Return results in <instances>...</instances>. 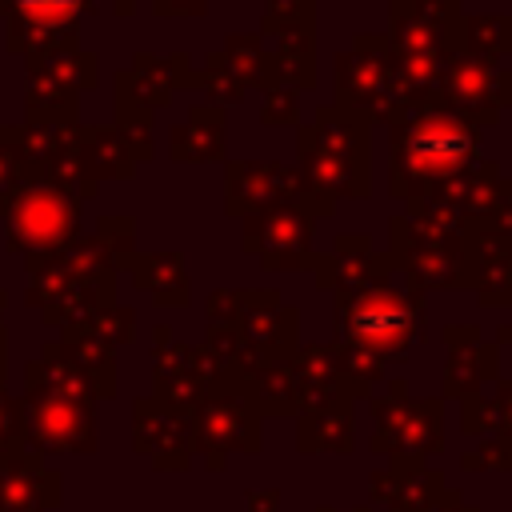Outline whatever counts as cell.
Segmentation results:
<instances>
[{
    "label": "cell",
    "mask_w": 512,
    "mask_h": 512,
    "mask_svg": "<svg viewBox=\"0 0 512 512\" xmlns=\"http://www.w3.org/2000/svg\"><path fill=\"white\" fill-rule=\"evenodd\" d=\"M300 148V176H304V212L324 220L336 212V200L372 196V120L340 108L320 104L312 124L296 136Z\"/></svg>",
    "instance_id": "1"
},
{
    "label": "cell",
    "mask_w": 512,
    "mask_h": 512,
    "mask_svg": "<svg viewBox=\"0 0 512 512\" xmlns=\"http://www.w3.org/2000/svg\"><path fill=\"white\" fill-rule=\"evenodd\" d=\"M480 164V128L444 104L412 108L392 124L388 140V192L404 204L428 188L456 180Z\"/></svg>",
    "instance_id": "2"
},
{
    "label": "cell",
    "mask_w": 512,
    "mask_h": 512,
    "mask_svg": "<svg viewBox=\"0 0 512 512\" xmlns=\"http://www.w3.org/2000/svg\"><path fill=\"white\" fill-rule=\"evenodd\" d=\"M388 48L396 56L404 96L412 108L440 104V72L452 52L464 48V12L456 0H392Z\"/></svg>",
    "instance_id": "3"
},
{
    "label": "cell",
    "mask_w": 512,
    "mask_h": 512,
    "mask_svg": "<svg viewBox=\"0 0 512 512\" xmlns=\"http://www.w3.org/2000/svg\"><path fill=\"white\" fill-rule=\"evenodd\" d=\"M332 320H336V344L372 352L392 368L404 364L412 356V344L424 336V296L412 292L408 284L396 288L392 276H384L364 288L336 292Z\"/></svg>",
    "instance_id": "4"
},
{
    "label": "cell",
    "mask_w": 512,
    "mask_h": 512,
    "mask_svg": "<svg viewBox=\"0 0 512 512\" xmlns=\"http://www.w3.org/2000/svg\"><path fill=\"white\" fill-rule=\"evenodd\" d=\"M0 220H4V244L12 252H20L24 260L52 256L64 252L72 240H80L84 200L68 196L44 176H24Z\"/></svg>",
    "instance_id": "5"
},
{
    "label": "cell",
    "mask_w": 512,
    "mask_h": 512,
    "mask_svg": "<svg viewBox=\"0 0 512 512\" xmlns=\"http://www.w3.org/2000/svg\"><path fill=\"white\" fill-rule=\"evenodd\" d=\"M20 416H24V448L36 456H72V452H96V400L64 392L44 384L24 364V392H20Z\"/></svg>",
    "instance_id": "6"
},
{
    "label": "cell",
    "mask_w": 512,
    "mask_h": 512,
    "mask_svg": "<svg viewBox=\"0 0 512 512\" xmlns=\"http://www.w3.org/2000/svg\"><path fill=\"white\" fill-rule=\"evenodd\" d=\"M388 256L420 296L468 288V240L456 228H436L400 212L388 220Z\"/></svg>",
    "instance_id": "7"
},
{
    "label": "cell",
    "mask_w": 512,
    "mask_h": 512,
    "mask_svg": "<svg viewBox=\"0 0 512 512\" xmlns=\"http://www.w3.org/2000/svg\"><path fill=\"white\" fill-rule=\"evenodd\" d=\"M336 104L388 128L412 112L388 36H356L352 48L336 56Z\"/></svg>",
    "instance_id": "8"
},
{
    "label": "cell",
    "mask_w": 512,
    "mask_h": 512,
    "mask_svg": "<svg viewBox=\"0 0 512 512\" xmlns=\"http://www.w3.org/2000/svg\"><path fill=\"white\" fill-rule=\"evenodd\" d=\"M192 428H196L192 452H196L212 472L228 468V456H232V452L256 456V452L264 448L260 412L252 408L244 384H216V388L192 408Z\"/></svg>",
    "instance_id": "9"
},
{
    "label": "cell",
    "mask_w": 512,
    "mask_h": 512,
    "mask_svg": "<svg viewBox=\"0 0 512 512\" xmlns=\"http://www.w3.org/2000/svg\"><path fill=\"white\" fill-rule=\"evenodd\" d=\"M376 436L372 452L388 460H432L444 452V396H368Z\"/></svg>",
    "instance_id": "10"
},
{
    "label": "cell",
    "mask_w": 512,
    "mask_h": 512,
    "mask_svg": "<svg viewBox=\"0 0 512 512\" xmlns=\"http://www.w3.org/2000/svg\"><path fill=\"white\" fill-rule=\"evenodd\" d=\"M96 0H0L4 44L28 64L76 48L80 16H92Z\"/></svg>",
    "instance_id": "11"
},
{
    "label": "cell",
    "mask_w": 512,
    "mask_h": 512,
    "mask_svg": "<svg viewBox=\"0 0 512 512\" xmlns=\"http://www.w3.org/2000/svg\"><path fill=\"white\" fill-rule=\"evenodd\" d=\"M436 100L456 116L472 120L476 128L496 124L504 108H512V68L496 60H480L472 52H452L440 72Z\"/></svg>",
    "instance_id": "12"
},
{
    "label": "cell",
    "mask_w": 512,
    "mask_h": 512,
    "mask_svg": "<svg viewBox=\"0 0 512 512\" xmlns=\"http://www.w3.org/2000/svg\"><path fill=\"white\" fill-rule=\"evenodd\" d=\"M240 316L236 328L244 336V356H240V384L268 360H284L300 348V312L280 300V292H240Z\"/></svg>",
    "instance_id": "13"
},
{
    "label": "cell",
    "mask_w": 512,
    "mask_h": 512,
    "mask_svg": "<svg viewBox=\"0 0 512 512\" xmlns=\"http://www.w3.org/2000/svg\"><path fill=\"white\" fill-rule=\"evenodd\" d=\"M216 384L224 380L200 344L176 340L168 324L152 328V396L156 400L192 412Z\"/></svg>",
    "instance_id": "14"
},
{
    "label": "cell",
    "mask_w": 512,
    "mask_h": 512,
    "mask_svg": "<svg viewBox=\"0 0 512 512\" xmlns=\"http://www.w3.org/2000/svg\"><path fill=\"white\" fill-rule=\"evenodd\" d=\"M272 208H304L300 168L272 160H232L224 172V212L248 220Z\"/></svg>",
    "instance_id": "15"
},
{
    "label": "cell",
    "mask_w": 512,
    "mask_h": 512,
    "mask_svg": "<svg viewBox=\"0 0 512 512\" xmlns=\"http://www.w3.org/2000/svg\"><path fill=\"white\" fill-rule=\"evenodd\" d=\"M196 428L192 412L172 408L156 396H136L132 400V448L156 468V472H184L192 468Z\"/></svg>",
    "instance_id": "16"
},
{
    "label": "cell",
    "mask_w": 512,
    "mask_h": 512,
    "mask_svg": "<svg viewBox=\"0 0 512 512\" xmlns=\"http://www.w3.org/2000/svg\"><path fill=\"white\" fill-rule=\"evenodd\" d=\"M312 232H316V220L304 208H272L244 220L240 244L248 256L260 260V268L296 272V268H308L312 260Z\"/></svg>",
    "instance_id": "17"
},
{
    "label": "cell",
    "mask_w": 512,
    "mask_h": 512,
    "mask_svg": "<svg viewBox=\"0 0 512 512\" xmlns=\"http://www.w3.org/2000/svg\"><path fill=\"white\" fill-rule=\"evenodd\" d=\"M96 272H120L112 252L96 240V236H80L72 240L64 252L52 256H32L28 260V288H24V304L28 308H44L52 296H60L68 284L88 280Z\"/></svg>",
    "instance_id": "18"
},
{
    "label": "cell",
    "mask_w": 512,
    "mask_h": 512,
    "mask_svg": "<svg viewBox=\"0 0 512 512\" xmlns=\"http://www.w3.org/2000/svg\"><path fill=\"white\" fill-rule=\"evenodd\" d=\"M308 272H312L316 288L348 292V288H364L372 280L392 276L396 264L388 252H376L368 236H336V244L328 252H312Z\"/></svg>",
    "instance_id": "19"
},
{
    "label": "cell",
    "mask_w": 512,
    "mask_h": 512,
    "mask_svg": "<svg viewBox=\"0 0 512 512\" xmlns=\"http://www.w3.org/2000/svg\"><path fill=\"white\" fill-rule=\"evenodd\" d=\"M64 504V476L36 452L0 456V512H56Z\"/></svg>",
    "instance_id": "20"
},
{
    "label": "cell",
    "mask_w": 512,
    "mask_h": 512,
    "mask_svg": "<svg viewBox=\"0 0 512 512\" xmlns=\"http://www.w3.org/2000/svg\"><path fill=\"white\" fill-rule=\"evenodd\" d=\"M68 160H72L76 176L96 188H100V180H132V172H136V156L116 124H72Z\"/></svg>",
    "instance_id": "21"
},
{
    "label": "cell",
    "mask_w": 512,
    "mask_h": 512,
    "mask_svg": "<svg viewBox=\"0 0 512 512\" xmlns=\"http://www.w3.org/2000/svg\"><path fill=\"white\" fill-rule=\"evenodd\" d=\"M444 488V472L428 460H388L368 476V500L388 504V512H428Z\"/></svg>",
    "instance_id": "22"
},
{
    "label": "cell",
    "mask_w": 512,
    "mask_h": 512,
    "mask_svg": "<svg viewBox=\"0 0 512 512\" xmlns=\"http://www.w3.org/2000/svg\"><path fill=\"white\" fill-rule=\"evenodd\" d=\"M468 240V288L480 308H512V244L492 228H464Z\"/></svg>",
    "instance_id": "23"
},
{
    "label": "cell",
    "mask_w": 512,
    "mask_h": 512,
    "mask_svg": "<svg viewBox=\"0 0 512 512\" xmlns=\"http://www.w3.org/2000/svg\"><path fill=\"white\" fill-rule=\"evenodd\" d=\"M176 88H192V56L176 52V56H148L140 52L132 60V68L116 72V96L136 100L140 108H164Z\"/></svg>",
    "instance_id": "24"
},
{
    "label": "cell",
    "mask_w": 512,
    "mask_h": 512,
    "mask_svg": "<svg viewBox=\"0 0 512 512\" xmlns=\"http://www.w3.org/2000/svg\"><path fill=\"white\" fill-rule=\"evenodd\" d=\"M356 400H328L316 408L296 412V448L312 456L340 452L348 456L356 448Z\"/></svg>",
    "instance_id": "25"
},
{
    "label": "cell",
    "mask_w": 512,
    "mask_h": 512,
    "mask_svg": "<svg viewBox=\"0 0 512 512\" xmlns=\"http://www.w3.org/2000/svg\"><path fill=\"white\" fill-rule=\"evenodd\" d=\"M292 376H296L300 408H316V404H328V400H356L352 384L344 380V372L336 364L332 344H300L292 352Z\"/></svg>",
    "instance_id": "26"
},
{
    "label": "cell",
    "mask_w": 512,
    "mask_h": 512,
    "mask_svg": "<svg viewBox=\"0 0 512 512\" xmlns=\"http://www.w3.org/2000/svg\"><path fill=\"white\" fill-rule=\"evenodd\" d=\"M496 380H500V344L496 340H472V344L448 348V364H444V396L448 400L480 396Z\"/></svg>",
    "instance_id": "27"
},
{
    "label": "cell",
    "mask_w": 512,
    "mask_h": 512,
    "mask_svg": "<svg viewBox=\"0 0 512 512\" xmlns=\"http://www.w3.org/2000/svg\"><path fill=\"white\" fill-rule=\"evenodd\" d=\"M132 276V284L140 292L152 296L156 308H184L192 300L188 288V272H184V256L180 252H136L132 264L124 268Z\"/></svg>",
    "instance_id": "28"
},
{
    "label": "cell",
    "mask_w": 512,
    "mask_h": 512,
    "mask_svg": "<svg viewBox=\"0 0 512 512\" xmlns=\"http://www.w3.org/2000/svg\"><path fill=\"white\" fill-rule=\"evenodd\" d=\"M172 160L180 164L224 160V108L192 104L184 124H172Z\"/></svg>",
    "instance_id": "29"
},
{
    "label": "cell",
    "mask_w": 512,
    "mask_h": 512,
    "mask_svg": "<svg viewBox=\"0 0 512 512\" xmlns=\"http://www.w3.org/2000/svg\"><path fill=\"white\" fill-rule=\"evenodd\" d=\"M60 348L88 376L96 400L116 396V348L100 332H92L88 324H68V328H60Z\"/></svg>",
    "instance_id": "30"
},
{
    "label": "cell",
    "mask_w": 512,
    "mask_h": 512,
    "mask_svg": "<svg viewBox=\"0 0 512 512\" xmlns=\"http://www.w3.org/2000/svg\"><path fill=\"white\" fill-rule=\"evenodd\" d=\"M108 304H116V272H96V276H88V280L68 284L60 296H52V300L40 308V316H44V324H52V328H68V324L92 320V316L104 312Z\"/></svg>",
    "instance_id": "31"
},
{
    "label": "cell",
    "mask_w": 512,
    "mask_h": 512,
    "mask_svg": "<svg viewBox=\"0 0 512 512\" xmlns=\"http://www.w3.org/2000/svg\"><path fill=\"white\" fill-rule=\"evenodd\" d=\"M220 60H224V68L244 88H264V92L284 88L280 84V72H276V60L264 48V36H256V32H232L224 40V48H220Z\"/></svg>",
    "instance_id": "32"
},
{
    "label": "cell",
    "mask_w": 512,
    "mask_h": 512,
    "mask_svg": "<svg viewBox=\"0 0 512 512\" xmlns=\"http://www.w3.org/2000/svg\"><path fill=\"white\" fill-rule=\"evenodd\" d=\"M252 408L264 416H296L300 412V396H296V376H292V356L284 360H268L264 368H256L244 384Z\"/></svg>",
    "instance_id": "33"
},
{
    "label": "cell",
    "mask_w": 512,
    "mask_h": 512,
    "mask_svg": "<svg viewBox=\"0 0 512 512\" xmlns=\"http://www.w3.org/2000/svg\"><path fill=\"white\" fill-rule=\"evenodd\" d=\"M464 52L480 60H504L512 56V16L508 12H476L464 16Z\"/></svg>",
    "instance_id": "34"
},
{
    "label": "cell",
    "mask_w": 512,
    "mask_h": 512,
    "mask_svg": "<svg viewBox=\"0 0 512 512\" xmlns=\"http://www.w3.org/2000/svg\"><path fill=\"white\" fill-rule=\"evenodd\" d=\"M100 60H96V52H80V48H68V52H56V56H48V60H36V64H28V72H44V76H52L56 84H64L68 92H92L96 88V80H100V68H96Z\"/></svg>",
    "instance_id": "35"
},
{
    "label": "cell",
    "mask_w": 512,
    "mask_h": 512,
    "mask_svg": "<svg viewBox=\"0 0 512 512\" xmlns=\"http://www.w3.org/2000/svg\"><path fill=\"white\" fill-rule=\"evenodd\" d=\"M192 88L196 92H204L208 96V104H216V108H224V104H240L244 100V84L224 68V60H220V52H212L208 60H204V68H192Z\"/></svg>",
    "instance_id": "36"
},
{
    "label": "cell",
    "mask_w": 512,
    "mask_h": 512,
    "mask_svg": "<svg viewBox=\"0 0 512 512\" xmlns=\"http://www.w3.org/2000/svg\"><path fill=\"white\" fill-rule=\"evenodd\" d=\"M316 28V0H264V36L276 40L284 32Z\"/></svg>",
    "instance_id": "37"
},
{
    "label": "cell",
    "mask_w": 512,
    "mask_h": 512,
    "mask_svg": "<svg viewBox=\"0 0 512 512\" xmlns=\"http://www.w3.org/2000/svg\"><path fill=\"white\" fill-rule=\"evenodd\" d=\"M24 176H28V168H24V152H20V128L0 124V216Z\"/></svg>",
    "instance_id": "38"
},
{
    "label": "cell",
    "mask_w": 512,
    "mask_h": 512,
    "mask_svg": "<svg viewBox=\"0 0 512 512\" xmlns=\"http://www.w3.org/2000/svg\"><path fill=\"white\" fill-rule=\"evenodd\" d=\"M116 260V268H128L136 256V220L132 216H100L96 232H92Z\"/></svg>",
    "instance_id": "39"
},
{
    "label": "cell",
    "mask_w": 512,
    "mask_h": 512,
    "mask_svg": "<svg viewBox=\"0 0 512 512\" xmlns=\"http://www.w3.org/2000/svg\"><path fill=\"white\" fill-rule=\"evenodd\" d=\"M92 332H100L112 348H120V344H132L136 340V312L132 308H124V304H108L104 312H96L92 320H84Z\"/></svg>",
    "instance_id": "40"
},
{
    "label": "cell",
    "mask_w": 512,
    "mask_h": 512,
    "mask_svg": "<svg viewBox=\"0 0 512 512\" xmlns=\"http://www.w3.org/2000/svg\"><path fill=\"white\" fill-rule=\"evenodd\" d=\"M460 468H464V472H484V468L512 472V448L500 444V440H476L472 448L460 452Z\"/></svg>",
    "instance_id": "41"
},
{
    "label": "cell",
    "mask_w": 512,
    "mask_h": 512,
    "mask_svg": "<svg viewBox=\"0 0 512 512\" xmlns=\"http://www.w3.org/2000/svg\"><path fill=\"white\" fill-rule=\"evenodd\" d=\"M12 452H24V416H20V400L0 388V456Z\"/></svg>",
    "instance_id": "42"
},
{
    "label": "cell",
    "mask_w": 512,
    "mask_h": 512,
    "mask_svg": "<svg viewBox=\"0 0 512 512\" xmlns=\"http://www.w3.org/2000/svg\"><path fill=\"white\" fill-rule=\"evenodd\" d=\"M296 112H300V92L296 88H272V92H264L260 124H296Z\"/></svg>",
    "instance_id": "43"
},
{
    "label": "cell",
    "mask_w": 512,
    "mask_h": 512,
    "mask_svg": "<svg viewBox=\"0 0 512 512\" xmlns=\"http://www.w3.org/2000/svg\"><path fill=\"white\" fill-rule=\"evenodd\" d=\"M492 404H496V436L492 440L512 448V380H496Z\"/></svg>",
    "instance_id": "44"
},
{
    "label": "cell",
    "mask_w": 512,
    "mask_h": 512,
    "mask_svg": "<svg viewBox=\"0 0 512 512\" xmlns=\"http://www.w3.org/2000/svg\"><path fill=\"white\" fill-rule=\"evenodd\" d=\"M212 0H152V12L172 20V16H204Z\"/></svg>",
    "instance_id": "45"
},
{
    "label": "cell",
    "mask_w": 512,
    "mask_h": 512,
    "mask_svg": "<svg viewBox=\"0 0 512 512\" xmlns=\"http://www.w3.org/2000/svg\"><path fill=\"white\" fill-rule=\"evenodd\" d=\"M440 340H444V348H460V344L484 340V332H480V324H444L440 328Z\"/></svg>",
    "instance_id": "46"
},
{
    "label": "cell",
    "mask_w": 512,
    "mask_h": 512,
    "mask_svg": "<svg viewBox=\"0 0 512 512\" xmlns=\"http://www.w3.org/2000/svg\"><path fill=\"white\" fill-rule=\"evenodd\" d=\"M244 512H280V492H276V488H256V492H248Z\"/></svg>",
    "instance_id": "47"
},
{
    "label": "cell",
    "mask_w": 512,
    "mask_h": 512,
    "mask_svg": "<svg viewBox=\"0 0 512 512\" xmlns=\"http://www.w3.org/2000/svg\"><path fill=\"white\" fill-rule=\"evenodd\" d=\"M428 512H480V508H476V504H464V496H460L456 488H444L440 500H436Z\"/></svg>",
    "instance_id": "48"
},
{
    "label": "cell",
    "mask_w": 512,
    "mask_h": 512,
    "mask_svg": "<svg viewBox=\"0 0 512 512\" xmlns=\"http://www.w3.org/2000/svg\"><path fill=\"white\" fill-rule=\"evenodd\" d=\"M4 308H8V296L0 292V316H4ZM4 352H8V332H4V320H0V372H4Z\"/></svg>",
    "instance_id": "49"
},
{
    "label": "cell",
    "mask_w": 512,
    "mask_h": 512,
    "mask_svg": "<svg viewBox=\"0 0 512 512\" xmlns=\"http://www.w3.org/2000/svg\"><path fill=\"white\" fill-rule=\"evenodd\" d=\"M384 396H408V380H404V376H392V380H388V392H384Z\"/></svg>",
    "instance_id": "50"
},
{
    "label": "cell",
    "mask_w": 512,
    "mask_h": 512,
    "mask_svg": "<svg viewBox=\"0 0 512 512\" xmlns=\"http://www.w3.org/2000/svg\"><path fill=\"white\" fill-rule=\"evenodd\" d=\"M108 4H112V12H116V16H132L140 0H108Z\"/></svg>",
    "instance_id": "51"
},
{
    "label": "cell",
    "mask_w": 512,
    "mask_h": 512,
    "mask_svg": "<svg viewBox=\"0 0 512 512\" xmlns=\"http://www.w3.org/2000/svg\"><path fill=\"white\" fill-rule=\"evenodd\" d=\"M496 344H512V320H508V324H500V332H496Z\"/></svg>",
    "instance_id": "52"
},
{
    "label": "cell",
    "mask_w": 512,
    "mask_h": 512,
    "mask_svg": "<svg viewBox=\"0 0 512 512\" xmlns=\"http://www.w3.org/2000/svg\"><path fill=\"white\" fill-rule=\"evenodd\" d=\"M316 512H336V508H332V504H320ZM348 512H372V504H356V508H348Z\"/></svg>",
    "instance_id": "53"
},
{
    "label": "cell",
    "mask_w": 512,
    "mask_h": 512,
    "mask_svg": "<svg viewBox=\"0 0 512 512\" xmlns=\"http://www.w3.org/2000/svg\"><path fill=\"white\" fill-rule=\"evenodd\" d=\"M492 232H504V236H508V244H512V216H508L500 228H492Z\"/></svg>",
    "instance_id": "54"
},
{
    "label": "cell",
    "mask_w": 512,
    "mask_h": 512,
    "mask_svg": "<svg viewBox=\"0 0 512 512\" xmlns=\"http://www.w3.org/2000/svg\"><path fill=\"white\" fill-rule=\"evenodd\" d=\"M4 376H8V372H0V388H4Z\"/></svg>",
    "instance_id": "55"
}]
</instances>
